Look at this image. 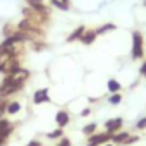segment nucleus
I'll return each instance as SVG.
<instances>
[{
    "mask_svg": "<svg viewBox=\"0 0 146 146\" xmlns=\"http://www.w3.org/2000/svg\"><path fill=\"white\" fill-rule=\"evenodd\" d=\"M24 84H19V83H14L11 78L5 76V79L2 81V84H0V98H4V96H9L12 93H17L19 90H23Z\"/></svg>",
    "mask_w": 146,
    "mask_h": 146,
    "instance_id": "nucleus-1",
    "label": "nucleus"
},
{
    "mask_svg": "<svg viewBox=\"0 0 146 146\" xmlns=\"http://www.w3.org/2000/svg\"><path fill=\"white\" fill-rule=\"evenodd\" d=\"M144 55V46H143V36L141 33L134 31L132 33V58L137 60Z\"/></svg>",
    "mask_w": 146,
    "mask_h": 146,
    "instance_id": "nucleus-2",
    "label": "nucleus"
},
{
    "mask_svg": "<svg viewBox=\"0 0 146 146\" xmlns=\"http://www.w3.org/2000/svg\"><path fill=\"white\" fill-rule=\"evenodd\" d=\"M112 136L113 134H110V132H96V134H91L88 146H102V144H107L112 139Z\"/></svg>",
    "mask_w": 146,
    "mask_h": 146,
    "instance_id": "nucleus-3",
    "label": "nucleus"
},
{
    "mask_svg": "<svg viewBox=\"0 0 146 146\" xmlns=\"http://www.w3.org/2000/svg\"><path fill=\"white\" fill-rule=\"evenodd\" d=\"M7 78H11L14 83L24 84V83L28 81V78H29V70H28V69H23V67H19L17 70H14V72H12V74H7Z\"/></svg>",
    "mask_w": 146,
    "mask_h": 146,
    "instance_id": "nucleus-4",
    "label": "nucleus"
},
{
    "mask_svg": "<svg viewBox=\"0 0 146 146\" xmlns=\"http://www.w3.org/2000/svg\"><path fill=\"white\" fill-rule=\"evenodd\" d=\"M26 2H28V7L35 9L36 12H40V14H45V16H48V14H50V11H48V7L45 5V2H43V0H26Z\"/></svg>",
    "mask_w": 146,
    "mask_h": 146,
    "instance_id": "nucleus-5",
    "label": "nucleus"
},
{
    "mask_svg": "<svg viewBox=\"0 0 146 146\" xmlns=\"http://www.w3.org/2000/svg\"><path fill=\"white\" fill-rule=\"evenodd\" d=\"M105 127H107V132L115 134V132L122 127V119H120V117H117V119H110V120L105 122Z\"/></svg>",
    "mask_w": 146,
    "mask_h": 146,
    "instance_id": "nucleus-6",
    "label": "nucleus"
},
{
    "mask_svg": "<svg viewBox=\"0 0 146 146\" xmlns=\"http://www.w3.org/2000/svg\"><path fill=\"white\" fill-rule=\"evenodd\" d=\"M33 102H35L36 105H40V103H43V102H50V98H48V90H38V91L35 93V96H33Z\"/></svg>",
    "mask_w": 146,
    "mask_h": 146,
    "instance_id": "nucleus-7",
    "label": "nucleus"
},
{
    "mask_svg": "<svg viewBox=\"0 0 146 146\" xmlns=\"http://www.w3.org/2000/svg\"><path fill=\"white\" fill-rule=\"evenodd\" d=\"M55 120H57L58 127L62 129V127H65V125L69 124V113H67L65 110H60V112H57V115H55Z\"/></svg>",
    "mask_w": 146,
    "mask_h": 146,
    "instance_id": "nucleus-8",
    "label": "nucleus"
},
{
    "mask_svg": "<svg viewBox=\"0 0 146 146\" xmlns=\"http://www.w3.org/2000/svg\"><path fill=\"white\" fill-rule=\"evenodd\" d=\"M96 36H98V35H96V31H91V29L88 31V29H86V31L83 33V36H81V40H79V41H83L84 45H91V43L96 40Z\"/></svg>",
    "mask_w": 146,
    "mask_h": 146,
    "instance_id": "nucleus-9",
    "label": "nucleus"
},
{
    "mask_svg": "<svg viewBox=\"0 0 146 146\" xmlns=\"http://www.w3.org/2000/svg\"><path fill=\"white\" fill-rule=\"evenodd\" d=\"M86 29H84V26H79L74 33H72L69 38H67V41H76V40H81V36H83V33H84Z\"/></svg>",
    "mask_w": 146,
    "mask_h": 146,
    "instance_id": "nucleus-10",
    "label": "nucleus"
},
{
    "mask_svg": "<svg viewBox=\"0 0 146 146\" xmlns=\"http://www.w3.org/2000/svg\"><path fill=\"white\" fill-rule=\"evenodd\" d=\"M19 110H21V103H17V102H11V103H7V113L14 115V113H17Z\"/></svg>",
    "mask_w": 146,
    "mask_h": 146,
    "instance_id": "nucleus-11",
    "label": "nucleus"
},
{
    "mask_svg": "<svg viewBox=\"0 0 146 146\" xmlns=\"http://www.w3.org/2000/svg\"><path fill=\"white\" fill-rule=\"evenodd\" d=\"M129 137V132H119V134H113L112 136V141L113 143H125Z\"/></svg>",
    "mask_w": 146,
    "mask_h": 146,
    "instance_id": "nucleus-12",
    "label": "nucleus"
},
{
    "mask_svg": "<svg viewBox=\"0 0 146 146\" xmlns=\"http://www.w3.org/2000/svg\"><path fill=\"white\" fill-rule=\"evenodd\" d=\"M52 4L60 9V11H67L69 9V0H52Z\"/></svg>",
    "mask_w": 146,
    "mask_h": 146,
    "instance_id": "nucleus-13",
    "label": "nucleus"
},
{
    "mask_svg": "<svg viewBox=\"0 0 146 146\" xmlns=\"http://www.w3.org/2000/svg\"><path fill=\"white\" fill-rule=\"evenodd\" d=\"M14 33H17V26H12V24H7V26L4 28V35H5V38H9V36H12Z\"/></svg>",
    "mask_w": 146,
    "mask_h": 146,
    "instance_id": "nucleus-14",
    "label": "nucleus"
},
{
    "mask_svg": "<svg viewBox=\"0 0 146 146\" xmlns=\"http://www.w3.org/2000/svg\"><path fill=\"white\" fill-rule=\"evenodd\" d=\"M107 86H108V91H110V93H117V91L120 90V84H119L115 79H110Z\"/></svg>",
    "mask_w": 146,
    "mask_h": 146,
    "instance_id": "nucleus-15",
    "label": "nucleus"
},
{
    "mask_svg": "<svg viewBox=\"0 0 146 146\" xmlns=\"http://www.w3.org/2000/svg\"><path fill=\"white\" fill-rule=\"evenodd\" d=\"M11 57H14V55H11V53H7V52H0V69L5 65V62H7Z\"/></svg>",
    "mask_w": 146,
    "mask_h": 146,
    "instance_id": "nucleus-16",
    "label": "nucleus"
},
{
    "mask_svg": "<svg viewBox=\"0 0 146 146\" xmlns=\"http://www.w3.org/2000/svg\"><path fill=\"white\" fill-rule=\"evenodd\" d=\"M112 29H115V24H103L100 29H96V35H103V33L112 31Z\"/></svg>",
    "mask_w": 146,
    "mask_h": 146,
    "instance_id": "nucleus-17",
    "label": "nucleus"
},
{
    "mask_svg": "<svg viewBox=\"0 0 146 146\" xmlns=\"http://www.w3.org/2000/svg\"><path fill=\"white\" fill-rule=\"evenodd\" d=\"M62 134H64V131H62V129H57V131H53V132H48L46 137H48V139H58V137H62Z\"/></svg>",
    "mask_w": 146,
    "mask_h": 146,
    "instance_id": "nucleus-18",
    "label": "nucleus"
},
{
    "mask_svg": "<svg viewBox=\"0 0 146 146\" xmlns=\"http://www.w3.org/2000/svg\"><path fill=\"white\" fill-rule=\"evenodd\" d=\"M120 100H122V96H120L119 93H113V95L110 96V103H112V105H119Z\"/></svg>",
    "mask_w": 146,
    "mask_h": 146,
    "instance_id": "nucleus-19",
    "label": "nucleus"
},
{
    "mask_svg": "<svg viewBox=\"0 0 146 146\" xmlns=\"http://www.w3.org/2000/svg\"><path fill=\"white\" fill-rule=\"evenodd\" d=\"M7 127H11V122H9V120H5V119H0V134H2Z\"/></svg>",
    "mask_w": 146,
    "mask_h": 146,
    "instance_id": "nucleus-20",
    "label": "nucleus"
},
{
    "mask_svg": "<svg viewBox=\"0 0 146 146\" xmlns=\"http://www.w3.org/2000/svg\"><path fill=\"white\" fill-rule=\"evenodd\" d=\"M96 131V124H88L84 129H83V132H86V134H93Z\"/></svg>",
    "mask_w": 146,
    "mask_h": 146,
    "instance_id": "nucleus-21",
    "label": "nucleus"
},
{
    "mask_svg": "<svg viewBox=\"0 0 146 146\" xmlns=\"http://www.w3.org/2000/svg\"><path fill=\"white\" fill-rule=\"evenodd\" d=\"M4 112H7V103H5V102H2V100H0V119H2Z\"/></svg>",
    "mask_w": 146,
    "mask_h": 146,
    "instance_id": "nucleus-22",
    "label": "nucleus"
},
{
    "mask_svg": "<svg viewBox=\"0 0 146 146\" xmlns=\"http://www.w3.org/2000/svg\"><path fill=\"white\" fill-rule=\"evenodd\" d=\"M136 127H137V129H146V117H144V119H141V120H137Z\"/></svg>",
    "mask_w": 146,
    "mask_h": 146,
    "instance_id": "nucleus-23",
    "label": "nucleus"
},
{
    "mask_svg": "<svg viewBox=\"0 0 146 146\" xmlns=\"http://www.w3.org/2000/svg\"><path fill=\"white\" fill-rule=\"evenodd\" d=\"M58 146H70V141H69L67 137H62L60 143H58Z\"/></svg>",
    "mask_w": 146,
    "mask_h": 146,
    "instance_id": "nucleus-24",
    "label": "nucleus"
},
{
    "mask_svg": "<svg viewBox=\"0 0 146 146\" xmlns=\"http://www.w3.org/2000/svg\"><path fill=\"white\" fill-rule=\"evenodd\" d=\"M139 72H141V74H143V76L146 78V62H144V64L141 65V69H139Z\"/></svg>",
    "mask_w": 146,
    "mask_h": 146,
    "instance_id": "nucleus-25",
    "label": "nucleus"
},
{
    "mask_svg": "<svg viewBox=\"0 0 146 146\" xmlns=\"http://www.w3.org/2000/svg\"><path fill=\"white\" fill-rule=\"evenodd\" d=\"M29 144H31V146H41V143H40V141H31Z\"/></svg>",
    "mask_w": 146,
    "mask_h": 146,
    "instance_id": "nucleus-26",
    "label": "nucleus"
},
{
    "mask_svg": "<svg viewBox=\"0 0 146 146\" xmlns=\"http://www.w3.org/2000/svg\"><path fill=\"white\" fill-rule=\"evenodd\" d=\"M88 113H90V108H86V110H83V112H81V115H84V117H86Z\"/></svg>",
    "mask_w": 146,
    "mask_h": 146,
    "instance_id": "nucleus-27",
    "label": "nucleus"
},
{
    "mask_svg": "<svg viewBox=\"0 0 146 146\" xmlns=\"http://www.w3.org/2000/svg\"><path fill=\"white\" fill-rule=\"evenodd\" d=\"M4 143H5V137H2V136H0V146H4Z\"/></svg>",
    "mask_w": 146,
    "mask_h": 146,
    "instance_id": "nucleus-28",
    "label": "nucleus"
},
{
    "mask_svg": "<svg viewBox=\"0 0 146 146\" xmlns=\"http://www.w3.org/2000/svg\"><path fill=\"white\" fill-rule=\"evenodd\" d=\"M103 146H112V144H108V143H107V144H103Z\"/></svg>",
    "mask_w": 146,
    "mask_h": 146,
    "instance_id": "nucleus-29",
    "label": "nucleus"
},
{
    "mask_svg": "<svg viewBox=\"0 0 146 146\" xmlns=\"http://www.w3.org/2000/svg\"><path fill=\"white\" fill-rule=\"evenodd\" d=\"M144 7H146V0H144Z\"/></svg>",
    "mask_w": 146,
    "mask_h": 146,
    "instance_id": "nucleus-30",
    "label": "nucleus"
},
{
    "mask_svg": "<svg viewBox=\"0 0 146 146\" xmlns=\"http://www.w3.org/2000/svg\"><path fill=\"white\" fill-rule=\"evenodd\" d=\"M28 146H31V144H28Z\"/></svg>",
    "mask_w": 146,
    "mask_h": 146,
    "instance_id": "nucleus-31",
    "label": "nucleus"
}]
</instances>
